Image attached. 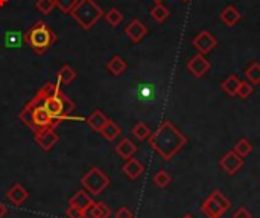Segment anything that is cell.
Returning <instances> with one entry per match:
<instances>
[{"label": "cell", "instance_id": "6da1fadb", "mask_svg": "<svg viewBox=\"0 0 260 218\" xmlns=\"http://www.w3.org/2000/svg\"><path fill=\"white\" fill-rule=\"evenodd\" d=\"M40 98V104L45 107V110L49 113L52 119H55L58 124L63 121L76 119L75 118V102L66 96V93L61 92L58 84L48 82L41 87V90L37 93Z\"/></svg>", "mask_w": 260, "mask_h": 218}, {"label": "cell", "instance_id": "7a4b0ae2", "mask_svg": "<svg viewBox=\"0 0 260 218\" xmlns=\"http://www.w3.org/2000/svg\"><path fill=\"white\" fill-rule=\"evenodd\" d=\"M186 144H187V138L169 121L161 122V125L149 136V145L164 160L173 159V156H177Z\"/></svg>", "mask_w": 260, "mask_h": 218}, {"label": "cell", "instance_id": "3957f363", "mask_svg": "<svg viewBox=\"0 0 260 218\" xmlns=\"http://www.w3.org/2000/svg\"><path fill=\"white\" fill-rule=\"evenodd\" d=\"M20 119L32 130L34 133H38L43 128H48V127L55 128L58 125V122L55 119H52L49 116V113L45 110V107L40 104V98L37 95L20 112Z\"/></svg>", "mask_w": 260, "mask_h": 218}, {"label": "cell", "instance_id": "277c9868", "mask_svg": "<svg viewBox=\"0 0 260 218\" xmlns=\"http://www.w3.org/2000/svg\"><path fill=\"white\" fill-rule=\"evenodd\" d=\"M25 40L29 43V46L37 54H45L49 48L57 41V34L45 23V22H37L25 35Z\"/></svg>", "mask_w": 260, "mask_h": 218}, {"label": "cell", "instance_id": "5b68a950", "mask_svg": "<svg viewBox=\"0 0 260 218\" xmlns=\"http://www.w3.org/2000/svg\"><path fill=\"white\" fill-rule=\"evenodd\" d=\"M70 14L82 29H92L101 20L104 11L95 0H78Z\"/></svg>", "mask_w": 260, "mask_h": 218}, {"label": "cell", "instance_id": "8992f818", "mask_svg": "<svg viewBox=\"0 0 260 218\" xmlns=\"http://www.w3.org/2000/svg\"><path fill=\"white\" fill-rule=\"evenodd\" d=\"M230 207L231 201L219 189H214L201 204V210L207 218H221Z\"/></svg>", "mask_w": 260, "mask_h": 218}, {"label": "cell", "instance_id": "52a82bcc", "mask_svg": "<svg viewBox=\"0 0 260 218\" xmlns=\"http://www.w3.org/2000/svg\"><path fill=\"white\" fill-rule=\"evenodd\" d=\"M81 183L85 188V191H89L92 195H99L110 185V179H108V176H107V174L102 169L92 168L81 179Z\"/></svg>", "mask_w": 260, "mask_h": 218}, {"label": "cell", "instance_id": "ba28073f", "mask_svg": "<svg viewBox=\"0 0 260 218\" xmlns=\"http://www.w3.org/2000/svg\"><path fill=\"white\" fill-rule=\"evenodd\" d=\"M192 45L195 46V49L198 51V54L207 55V54H210L216 48V38L208 31H202V32H199L193 38Z\"/></svg>", "mask_w": 260, "mask_h": 218}, {"label": "cell", "instance_id": "9c48e42d", "mask_svg": "<svg viewBox=\"0 0 260 218\" xmlns=\"http://www.w3.org/2000/svg\"><path fill=\"white\" fill-rule=\"evenodd\" d=\"M60 136L58 133L55 132L54 127H48V128H43L40 130L38 133H35V142L45 150V151H49L52 150V147L58 142Z\"/></svg>", "mask_w": 260, "mask_h": 218}, {"label": "cell", "instance_id": "30bf717a", "mask_svg": "<svg viewBox=\"0 0 260 218\" xmlns=\"http://www.w3.org/2000/svg\"><path fill=\"white\" fill-rule=\"evenodd\" d=\"M219 166H221L227 174L233 176V174H236L237 171H240V168L243 166V157H240L234 150H231V151H228L225 156L221 157Z\"/></svg>", "mask_w": 260, "mask_h": 218}, {"label": "cell", "instance_id": "8fae6325", "mask_svg": "<svg viewBox=\"0 0 260 218\" xmlns=\"http://www.w3.org/2000/svg\"><path fill=\"white\" fill-rule=\"evenodd\" d=\"M187 69H189V72H190L193 76L201 78V76H204V75L208 72V69H210V61L205 58V55L196 54V55L192 57L190 61L187 63Z\"/></svg>", "mask_w": 260, "mask_h": 218}, {"label": "cell", "instance_id": "7c38bea8", "mask_svg": "<svg viewBox=\"0 0 260 218\" xmlns=\"http://www.w3.org/2000/svg\"><path fill=\"white\" fill-rule=\"evenodd\" d=\"M125 34L129 37V40H131V41L140 43V41L146 37L148 28H146V25H145L143 22H140L139 19H134V20L129 22V25L126 26Z\"/></svg>", "mask_w": 260, "mask_h": 218}, {"label": "cell", "instance_id": "4fadbf2b", "mask_svg": "<svg viewBox=\"0 0 260 218\" xmlns=\"http://www.w3.org/2000/svg\"><path fill=\"white\" fill-rule=\"evenodd\" d=\"M70 206L73 207H78L79 210L85 212L89 210L93 204H95V200L92 198V195L89 194V191H78L70 200H69Z\"/></svg>", "mask_w": 260, "mask_h": 218}, {"label": "cell", "instance_id": "5bb4252c", "mask_svg": "<svg viewBox=\"0 0 260 218\" xmlns=\"http://www.w3.org/2000/svg\"><path fill=\"white\" fill-rule=\"evenodd\" d=\"M111 209L102 203V201H95V204L82 213V218H110Z\"/></svg>", "mask_w": 260, "mask_h": 218}, {"label": "cell", "instance_id": "9a60e30c", "mask_svg": "<svg viewBox=\"0 0 260 218\" xmlns=\"http://www.w3.org/2000/svg\"><path fill=\"white\" fill-rule=\"evenodd\" d=\"M143 171H145V166L137 160V159H128L126 160V163L123 165V172L126 174V176L131 179V180H136V179H139L142 174H143Z\"/></svg>", "mask_w": 260, "mask_h": 218}, {"label": "cell", "instance_id": "2e32d148", "mask_svg": "<svg viewBox=\"0 0 260 218\" xmlns=\"http://www.w3.org/2000/svg\"><path fill=\"white\" fill-rule=\"evenodd\" d=\"M7 197H8V200L13 203V204H16V206H20V204H23L26 200H28V197H29V192L22 186V185H14L10 191H8V194H7Z\"/></svg>", "mask_w": 260, "mask_h": 218}, {"label": "cell", "instance_id": "e0dca14e", "mask_svg": "<svg viewBox=\"0 0 260 218\" xmlns=\"http://www.w3.org/2000/svg\"><path fill=\"white\" fill-rule=\"evenodd\" d=\"M116 153L122 157V159H131L136 153H137V147L134 145L133 141L129 139H122L117 145H116Z\"/></svg>", "mask_w": 260, "mask_h": 218}, {"label": "cell", "instance_id": "ac0fdd59", "mask_svg": "<svg viewBox=\"0 0 260 218\" xmlns=\"http://www.w3.org/2000/svg\"><path fill=\"white\" fill-rule=\"evenodd\" d=\"M219 19H221V22H222L224 25H227V26H236V25L240 22V13H239L233 5H230V7H227V8L222 10Z\"/></svg>", "mask_w": 260, "mask_h": 218}, {"label": "cell", "instance_id": "d6986e66", "mask_svg": "<svg viewBox=\"0 0 260 218\" xmlns=\"http://www.w3.org/2000/svg\"><path fill=\"white\" fill-rule=\"evenodd\" d=\"M107 122H108V118L101 110H95L89 118H87V124H89L95 132H101Z\"/></svg>", "mask_w": 260, "mask_h": 218}, {"label": "cell", "instance_id": "ffe728a7", "mask_svg": "<svg viewBox=\"0 0 260 218\" xmlns=\"http://www.w3.org/2000/svg\"><path fill=\"white\" fill-rule=\"evenodd\" d=\"M108 142H113V141H116L117 138H119V135H120V127L116 124V122H113V121H110L108 119V122L104 125V128L99 132Z\"/></svg>", "mask_w": 260, "mask_h": 218}, {"label": "cell", "instance_id": "44dd1931", "mask_svg": "<svg viewBox=\"0 0 260 218\" xmlns=\"http://www.w3.org/2000/svg\"><path fill=\"white\" fill-rule=\"evenodd\" d=\"M239 84H240V79L236 76V75H230L224 82H222V90L228 95V96H231V98H234V96H237V89H239Z\"/></svg>", "mask_w": 260, "mask_h": 218}, {"label": "cell", "instance_id": "7402d4cb", "mask_svg": "<svg viewBox=\"0 0 260 218\" xmlns=\"http://www.w3.org/2000/svg\"><path fill=\"white\" fill-rule=\"evenodd\" d=\"M107 69L113 73V75H116V76H119V75H122L125 70H126V61L122 58V57H119V55H114L110 61H108V64H107Z\"/></svg>", "mask_w": 260, "mask_h": 218}, {"label": "cell", "instance_id": "603a6c76", "mask_svg": "<svg viewBox=\"0 0 260 218\" xmlns=\"http://www.w3.org/2000/svg\"><path fill=\"white\" fill-rule=\"evenodd\" d=\"M76 79V72L70 66H63L58 72V82L63 85H69Z\"/></svg>", "mask_w": 260, "mask_h": 218}, {"label": "cell", "instance_id": "cb8c5ba5", "mask_svg": "<svg viewBox=\"0 0 260 218\" xmlns=\"http://www.w3.org/2000/svg\"><path fill=\"white\" fill-rule=\"evenodd\" d=\"M131 133L139 139V141H146L151 136V130L145 122H139L131 128Z\"/></svg>", "mask_w": 260, "mask_h": 218}, {"label": "cell", "instance_id": "d4e9b609", "mask_svg": "<svg viewBox=\"0 0 260 218\" xmlns=\"http://www.w3.org/2000/svg\"><path fill=\"white\" fill-rule=\"evenodd\" d=\"M245 76H246V79L251 84H260V64L258 63H252L249 67H246Z\"/></svg>", "mask_w": 260, "mask_h": 218}, {"label": "cell", "instance_id": "484cf974", "mask_svg": "<svg viewBox=\"0 0 260 218\" xmlns=\"http://www.w3.org/2000/svg\"><path fill=\"white\" fill-rule=\"evenodd\" d=\"M151 16L154 17L155 22L161 23V22H164V20L169 17V10H167L164 5H161V4H157V5L151 10Z\"/></svg>", "mask_w": 260, "mask_h": 218}, {"label": "cell", "instance_id": "4316f807", "mask_svg": "<svg viewBox=\"0 0 260 218\" xmlns=\"http://www.w3.org/2000/svg\"><path fill=\"white\" fill-rule=\"evenodd\" d=\"M105 20L111 25V26H119L123 20L122 13L117 8H111L108 13H105Z\"/></svg>", "mask_w": 260, "mask_h": 218}, {"label": "cell", "instance_id": "83f0119b", "mask_svg": "<svg viewBox=\"0 0 260 218\" xmlns=\"http://www.w3.org/2000/svg\"><path fill=\"white\" fill-rule=\"evenodd\" d=\"M234 151L240 156V157H246L251 151H252V145L248 139H240L236 145H234Z\"/></svg>", "mask_w": 260, "mask_h": 218}, {"label": "cell", "instance_id": "f1b7e54d", "mask_svg": "<svg viewBox=\"0 0 260 218\" xmlns=\"http://www.w3.org/2000/svg\"><path fill=\"white\" fill-rule=\"evenodd\" d=\"M170 176L164 171V169H160L158 172H155V176H154V183L158 186V188H166L169 183H170Z\"/></svg>", "mask_w": 260, "mask_h": 218}, {"label": "cell", "instance_id": "f546056e", "mask_svg": "<svg viewBox=\"0 0 260 218\" xmlns=\"http://www.w3.org/2000/svg\"><path fill=\"white\" fill-rule=\"evenodd\" d=\"M78 0H55V7L58 10H61V13L70 14L73 11V8L76 7Z\"/></svg>", "mask_w": 260, "mask_h": 218}, {"label": "cell", "instance_id": "4dcf8cb0", "mask_svg": "<svg viewBox=\"0 0 260 218\" xmlns=\"http://www.w3.org/2000/svg\"><path fill=\"white\" fill-rule=\"evenodd\" d=\"M55 8V0H37V10L41 14H51Z\"/></svg>", "mask_w": 260, "mask_h": 218}, {"label": "cell", "instance_id": "1f68e13d", "mask_svg": "<svg viewBox=\"0 0 260 218\" xmlns=\"http://www.w3.org/2000/svg\"><path fill=\"white\" fill-rule=\"evenodd\" d=\"M252 95V84L249 81H240L239 89H237V96L242 99H246Z\"/></svg>", "mask_w": 260, "mask_h": 218}, {"label": "cell", "instance_id": "d6a6232c", "mask_svg": "<svg viewBox=\"0 0 260 218\" xmlns=\"http://www.w3.org/2000/svg\"><path fill=\"white\" fill-rule=\"evenodd\" d=\"M116 218H133V212L128 206H122L116 212Z\"/></svg>", "mask_w": 260, "mask_h": 218}, {"label": "cell", "instance_id": "836d02e7", "mask_svg": "<svg viewBox=\"0 0 260 218\" xmlns=\"http://www.w3.org/2000/svg\"><path fill=\"white\" fill-rule=\"evenodd\" d=\"M233 218H252V213H251L246 207L242 206V207H239V209L234 210Z\"/></svg>", "mask_w": 260, "mask_h": 218}, {"label": "cell", "instance_id": "e575fe53", "mask_svg": "<svg viewBox=\"0 0 260 218\" xmlns=\"http://www.w3.org/2000/svg\"><path fill=\"white\" fill-rule=\"evenodd\" d=\"M82 210H79L78 207H73V206H70L67 210H66V215L69 216V218H82Z\"/></svg>", "mask_w": 260, "mask_h": 218}, {"label": "cell", "instance_id": "d590c367", "mask_svg": "<svg viewBox=\"0 0 260 218\" xmlns=\"http://www.w3.org/2000/svg\"><path fill=\"white\" fill-rule=\"evenodd\" d=\"M5 213H7V206L4 203H0V218H2Z\"/></svg>", "mask_w": 260, "mask_h": 218}, {"label": "cell", "instance_id": "8d00e7d4", "mask_svg": "<svg viewBox=\"0 0 260 218\" xmlns=\"http://www.w3.org/2000/svg\"><path fill=\"white\" fill-rule=\"evenodd\" d=\"M10 2V0H0V8H2V7H5L7 4Z\"/></svg>", "mask_w": 260, "mask_h": 218}, {"label": "cell", "instance_id": "74e56055", "mask_svg": "<svg viewBox=\"0 0 260 218\" xmlns=\"http://www.w3.org/2000/svg\"><path fill=\"white\" fill-rule=\"evenodd\" d=\"M154 2H155V4H161V2H163V0H154Z\"/></svg>", "mask_w": 260, "mask_h": 218}, {"label": "cell", "instance_id": "f35d334b", "mask_svg": "<svg viewBox=\"0 0 260 218\" xmlns=\"http://www.w3.org/2000/svg\"><path fill=\"white\" fill-rule=\"evenodd\" d=\"M183 218H193V216H192V215H184Z\"/></svg>", "mask_w": 260, "mask_h": 218}, {"label": "cell", "instance_id": "ab89813d", "mask_svg": "<svg viewBox=\"0 0 260 218\" xmlns=\"http://www.w3.org/2000/svg\"><path fill=\"white\" fill-rule=\"evenodd\" d=\"M183 2H189V0H183Z\"/></svg>", "mask_w": 260, "mask_h": 218}]
</instances>
